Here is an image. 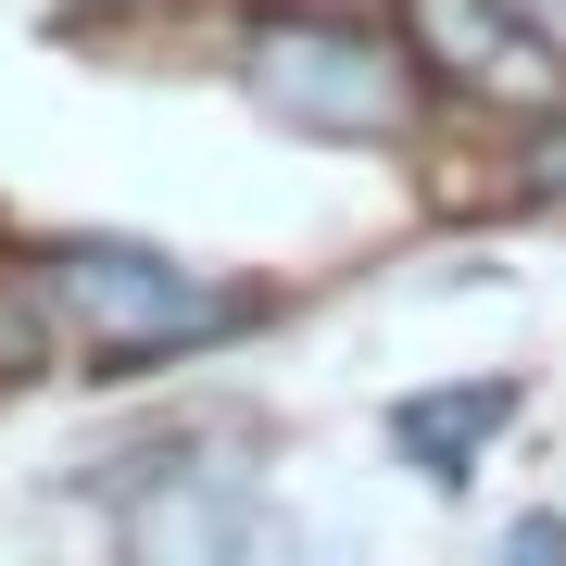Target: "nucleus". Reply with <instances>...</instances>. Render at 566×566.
I'll use <instances>...</instances> for the list:
<instances>
[{
    "mask_svg": "<svg viewBox=\"0 0 566 566\" xmlns=\"http://www.w3.org/2000/svg\"><path fill=\"white\" fill-rule=\"evenodd\" d=\"M39 290H51L63 340L102 365V378H151V365H177V353H214V340H240V327H264V290L202 277V264H177L151 240H63L39 264Z\"/></svg>",
    "mask_w": 566,
    "mask_h": 566,
    "instance_id": "f257e3e1",
    "label": "nucleus"
},
{
    "mask_svg": "<svg viewBox=\"0 0 566 566\" xmlns=\"http://www.w3.org/2000/svg\"><path fill=\"white\" fill-rule=\"evenodd\" d=\"M240 88L277 126H303V139H403L416 102H428V63L403 51V25H353V13H264L240 39Z\"/></svg>",
    "mask_w": 566,
    "mask_h": 566,
    "instance_id": "f03ea898",
    "label": "nucleus"
},
{
    "mask_svg": "<svg viewBox=\"0 0 566 566\" xmlns=\"http://www.w3.org/2000/svg\"><path fill=\"white\" fill-rule=\"evenodd\" d=\"M403 51L428 76L479 88V102H554L566 88V63H554L528 0H403Z\"/></svg>",
    "mask_w": 566,
    "mask_h": 566,
    "instance_id": "7ed1b4c3",
    "label": "nucleus"
},
{
    "mask_svg": "<svg viewBox=\"0 0 566 566\" xmlns=\"http://www.w3.org/2000/svg\"><path fill=\"white\" fill-rule=\"evenodd\" d=\"M516 416V378H465V390H416V403H390V453L416 465V479H465L479 465V441Z\"/></svg>",
    "mask_w": 566,
    "mask_h": 566,
    "instance_id": "20e7f679",
    "label": "nucleus"
},
{
    "mask_svg": "<svg viewBox=\"0 0 566 566\" xmlns=\"http://www.w3.org/2000/svg\"><path fill=\"white\" fill-rule=\"evenodd\" d=\"M528 13H542V25H566V0H528Z\"/></svg>",
    "mask_w": 566,
    "mask_h": 566,
    "instance_id": "39448f33",
    "label": "nucleus"
}]
</instances>
